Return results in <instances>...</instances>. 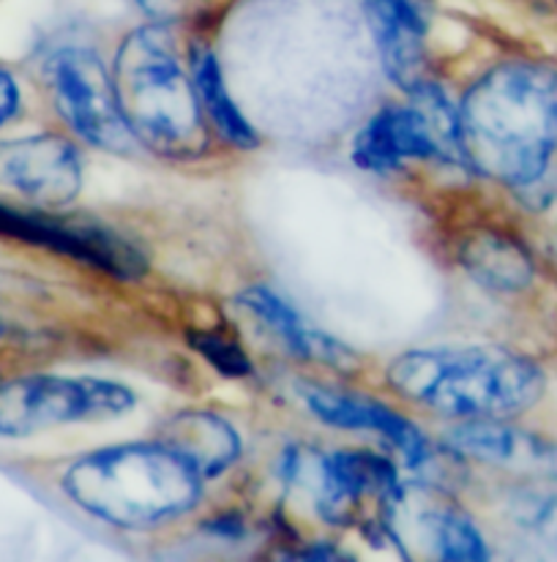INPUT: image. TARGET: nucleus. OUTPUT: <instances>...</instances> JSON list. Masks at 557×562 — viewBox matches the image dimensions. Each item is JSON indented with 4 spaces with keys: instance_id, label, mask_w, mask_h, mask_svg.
<instances>
[{
    "instance_id": "obj_1",
    "label": "nucleus",
    "mask_w": 557,
    "mask_h": 562,
    "mask_svg": "<svg viewBox=\"0 0 557 562\" xmlns=\"http://www.w3.org/2000/svg\"><path fill=\"white\" fill-rule=\"evenodd\" d=\"M459 143L467 167L514 189L527 202L557 194V71L503 64L459 101Z\"/></svg>"
},
{
    "instance_id": "obj_2",
    "label": "nucleus",
    "mask_w": 557,
    "mask_h": 562,
    "mask_svg": "<svg viewBox=\"0 0 557 562\" xmlns=\"http://www.w3.org/2000/svg\"><path fill=\"white\" fill-rule=\"evenodd\" d=\"M64 494L121 530L176 521L197 508L202 477L165 442H129L75 459L60 477Z\"/></svg>"
},
{
    "instance_id": "obj_3",
    "label": "nucleus",
    "mask_w": 557,
    "mask_h": 562,
    "mask_svg": "<svg viewBox=\"0 0 557 562\" xmlns=\"http://www.w3.org/2000/svg\"><path fill=\"white\" fill-rule=\"evenodd\" d=\"M388 385L410 402L448 418H516L536 407L547 387L542 367L505 347H435L402 352Z\"/></svg>"
},
{
    "instance_id": "obj_4",
    "label": "nucleus",
    "mask_w": 557,
    "mask_h": 562,
    "mask_svg": "<svg viewBox=\"0 0 557 562\" xmlns=\"http://www.w3.org/2000/svg\"><path fill=\"white\" fill-rule=\"evenodd\" d=\"M112 80L137 145L167 161H194L205 154L208 126L200 95L167 22L137 27L123 38Z\"/></svg>"
},
{
    "instance_id": "obj_5",
    "label": "nucleus",
    "mask_w": 557,
    "mask_h": 562,
    "mask_svg": "<svg viewBox=\"0 0 557 562\" xmlns=\"http://www.w3.org/2000/svg\"><path fill=\"white\" fill-rule=\"evenodd\" d=\"M410 104L382 106L356 134L353 161L369 172H393L415 159L465 165L459 104L435 80L410 91Z\"/></svg>"
},
{
    "instance_id": "obj_6",
    "label": "nucleus",
    "mask_w": 557,
    "mask_h": 562,
    "mask_svg": "<svg viewBox=\"0 0 557 562\" xmlns=\"http://www.w3.org/2000/svg\"><path fill=\"white\" fill-rule=\"evenodd\" d=\"M137 396L126 385L99 376L33 374L0 382V437H33L82 420L132 413Z\"/></svg>"
},
{
    "instance_id": "obj_7",
    "label": "nucleus",
    "mask_w": 557,
    "mask_h": 562,
    "mask_svg": "<svg viewBox=\"0 0 557 562\" xmlns=\"http://www.w3.org/2000/svg\"><path fill=\"white\" fill-rule=\"evenodd\" d=\"M281 475L307 494L320 519L339 527L350 525L361 503L377 499L386 505L399 488L393 464L364 451L320 453L314 448H290L281 457Z\"/></svg>"
},
{
    "instance_id": "obj_8",
    "label": "nucleus",
    "mask_w": 557,
    "mask_h": 562,
    "mask_svg": "<svg viewBox=\"0 0 557 562\" xmlns=\"http://www.w3.org/2000/svg\"><path fill=\"white\" fill-rule=\"evenodd\" d=\"M44 75L55 110L77 137L121 156L137 148L118 104L112 71L99 55L82 47H64L49 55Z\"/></svg>"
},
{
    "instance_id": "obj_9",
    "label": "nucleus",
    "mask_w": 557,
    "mask_h": 562,
    "mask_svg": "<svg viewBox=\"0 0 557 562\" xmlns=\"http://www.w3.org/2000/svg\"><path fill=\"white\" fill-rule=\"evenodd\" d=\"M382 510H386V536L397 543L404 558H410V552L454 562L489 558L478 527L457 505L432 488L399 486Z\"/></svg>"
},
{
    "instance_id": "obj_10",
    "label": "nucleus",
    "mask_w": 557,
    "mask_h": 562,
    "mask_svg": "<svg viewBox=\"0 0 557 562\" xmlns=\"http://www.w3.org/2000/svg\"><path fill=\"white\" fill-rule=\"evenodd\" d=\"M0 235L22 240V244L44 246V249L86 262L115 279H137L148 268L143 255L129 240L101 224L69 222V218H55L49 213L0 205Z\"/></svg>"
},
{
    "instance_id": "obj_11",
    "label": "nucleus",
    "mask_w": 557,
    "mask_h": 562,
    "mask_svg": "<svg viewBox=\"0 0 557 562\" xmlns=\"http://www.w3.org/2000/svg\"><path fill=\"white\" fill-rule=\"evenodd\" d=\"M0 187L38 207H60L82 189V165L69 139L42 134L0 143Z\"/></svg>"
},
{
    "instance_id": "obj_12",
    "label": "nucleus",
    "mask_w": 557,
    "mask_h": 562,
    "mask_svg": "<svg viewBox=\"0 0 557 562\" xmlns=\"http://www.w3.org/2000/svg\"><path fill=\"white\" fill-rule=\"evenodd\" d=\"M303 404L314 418L334 429L347 431H369V435L382 437L402 453L404 464L413 470L424 468L432 457V448L426 437L421 435L419 426L410 424L402 413H397L388 404L377 402L371 396H358L350 391H336L325 385H301L298 387Z\"/></svg>"
},
{
    "instance_id": "obj_13",
    "label": "nucleus",
    "mask_w": 557,
    "mask_h": 562,
    "mask_svg": "<svg viewBox=\"0 0 557 562\" xmlns=\"http://www.w3.org/2000/svg\"><path fill=\"white\" fill-rule=\"evenodd\" d=\"M367 20L380 49L388 80L404 93L426 82V33L430 3L426 0H367Z\"/></svg>"
},
{
    "instance_id": "obj_14",
    "label": "nucleus",
    "mask_w": 557,
    "mask_h": 562,
    "mask_svg": "<svg viewBox=\"0 0 557 562\" xmlns=\"http://www.w3.org/2000/svg\"><path fill=\"white\" fill-rule=\"evenodd\" d=\"M452 451L476 462L557 481V446L500 418H472L446 435Z\"/></svg>"
},
{
    "instance_id": "obj_15",
    "label": "nucleus",
    "mask_w": 557,
    "mask_h": 562,
    "mask_svg": "<svg viewBox=\"0 0 557 562\" xmlns=\"http://www.w3.org/2000/svg\"><path fill=\"white\" fill-rule=\"evenodd\" d=\"M235 303L246 308L257 323L266 325L281 345L301 361L325 363L331 369H350L356 363L353 352L342 341H336L334 336L309 323L296 306H290L271 286H249V290L235 297Z\"/></svg>"
},
{
    "instance_id": "obj_16",
    "label": "nucleus",
    "mask_w": 557,
    "mask_h": 562,
    "mask_svg": "<svg viewBox=\"0 0 557 562\" xmlns=\"http://www.w3.org/2000/svg\"><path fill=\"white\" fill-rule=\"evenodd\" d=\"M159 437V442L172 448L200 472L202 481L227 472L241 457V435L230 420L216 413L186 409V413L172 415L165 420Z\"/></svg>"
},
{
    "instance_id": "obj_17",
    "label": "nucleus",
    "mask_w": 557,
    "mask_h": 562,
    "mask_svg": "<svg viewBox=\"0 0 557 562\" xmlns=\"http://www.w3.org/2000/svg\"><path fill=\"white\" fill-rule=\"evenodd\" d=\"M459 262L472 281L492 292H522L536 279L531 251L505 233L478 229L467 235L459 249Z\"/></svg>"
},
{
    "instance_id": "obj_18",
    "label": "nucleus",
    "mask_w": 557,
    "mask_h": 562,
    "mask_svg": "<svg viewBox=\"0 0 557 562\" xmlns=\"http://www.w3.org/2000/svg\"><path fill=\"white\" fill-rule=\"evenodd\" d=\"M191 77H194L197 95H200L202 115L216 128L219 137L227 145H233V148H257L260 139H257L255 128L249 126L244 112L238 110V104L230 95L216 55L208 53V49H200L194 55V60H191Z\"/></svg>"
},
{
    "instance_id": "obj_19",
    "label": "nucleus",
    "mask_w": 557,
    "mask_h": 562,
    "mask_svg": "<svg viewBox=\"0 0 557 562\" xmlns=\"http://www.w3.org/2000/svg\"><path fill=\"white\" fill-rule=\"evenodd\" d=\"M189 345L224 376L238 380V376L252 374L249 356H246L244 347H241L233 336L224 334V330H189Z\"/></svg>"
},
{
    "instance_id": "obj_20",
    "label": "nucleus",
    "mask_w": 557,
    "mask_h": 562,
    "mask_svg": "<svg viewBox=\"0 0 557 562\" xmlns=\"http://www.w3.org/2000/svg\"><path fill=\"white\" fill-rule=\"evenodd\" d=\"M516 519L522 527L542 538L549 549L557 552V492L549 494H531V497L520 499L516 505Z\"/></svg>"
},
{
    "instance_id": "obj_21",
    "label": "nucleus",
    "mask_w": 557,
    "mask_h": 562,
    "mask_svg": "<svg viewBox=\"0 0 557 562\" xmlns=\"http://www.w3.org/2000/svg\"><path fill=\"white\" fill-rule=\"evenodd\" d=\"M191 0H137L140 9L148 16H154L156 22H176L178 16L186 14Z\"/></svg>"
},
{
    "instance_id": "obj_22",
    "label": "nucleus",
    "mask_w": 557,
    "mask_h": 562,
    "mask_svg": "<svg viewBox=\"0 0 557 562\" xmlns=\"http://www.w3.org/2000/svg\"><path fill=\"white\" fill-rule=\"evenodd\" d=\"M16 110H20V86L9 71L0 69V126L9 123Z\"/></svg>"
}]
</instances>
